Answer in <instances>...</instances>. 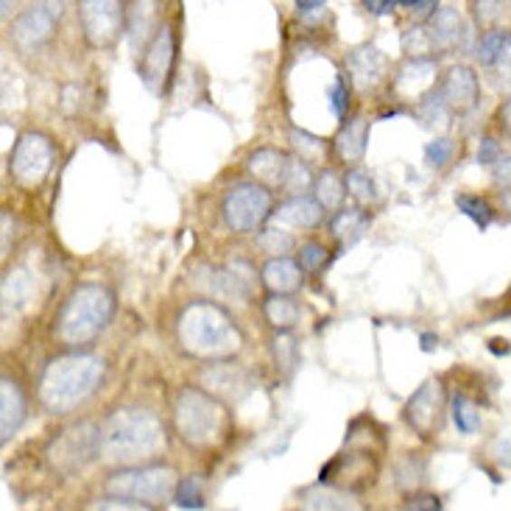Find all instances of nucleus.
<instances>
[{"mask_svg": "<svg viewBox=\"0 0 511 511\" xmlns=\"http://www.w3.org/2000/svg\"><path fill=\"white\" fill-rule=\"evenodd\" d=\"M263 282L269 285V289L282 297V294H289V291H297L299 289V282H302V271L297 263H291L289 258H277L271 260L266 269H263Z\"/></svg>", "mask_w": 511, "mask_h": 511, "instance_id": "nucleus-22", "label": "nucleus"}, {"mask_svg": "<svg viewBox=\"0 0 511 511\" xmlns=\"http://www.w3.org/2000/svg\"><path fill=\"white\" fill-rule=\"evenodd\" d=\"M433 76H436V65H433V62L413 59V62H408V65L402 68V73L397 79V90L402 95H408V99H413V95H422L425 90H431Z\"/></svg>", "mask_w": 511, "mask_h": 511, "instance_id": "nucleus-21", "label": "nucleus"}, {"mask_svg": "<svg viewBox=\"0 0 511 511\" xmlns=\"http://www.w3.org/2000/svg\"><path fill=\"white\" fill-rule=\"evenodd\" d=\"M433 341H436L433 336H422V346H425V349H433Z\"/></svg>", "mask_w": 511, "mask_h": 511, "instance_id": "nucleus-48", "label": "nucleus"}, {"mask_svg": "<svg viewBox=\"0 0 511 511\" xmlns=\"http://www.w3.org/2000/svg\"><path fill=\"white\" fill-rule=\"evenodd\" d=\"M285 166H289V156L279 151H258L249 159V171L258 176L260 182L279 187L285 179Z\"/></svg>", "mask_w": 511, "mask_h": 511, "instance_id": "nucleus-23", "label": "nucleus"}, {"mask_svg": "<svg viewBox=\"0 0 511 511\" xmlns=\"http://www.w3.org/2000/svg\"><path fill=\"white\" fill-rule=\"evenodd\" d=\"M297 9H299V17H305V20H318L327 14L325 4H297Z\"/></svg>", "mask_w": 511, "mask_h": 511, "instance_id": "nucleus-45", "label": "nucleus"}, {"mask_svg": "<svg viewBox=\"0 0 511 511\" xmlns=\"http://www.w3.org/2000/svg\"><path fill=\"white\" fill-rule=\"evenodd\" d=\"M59 9L53 4H40V6H28L12 28V40L20 51H37L43 43L51 40L53 25L59 20Z\"/></svg>", "mask_w": 511, "mask_h": 511, "instance_id": "nucleus-10", "label": "nucleus"}, {"mask_svg": "<svg viewBox=\"0 0 511 511\" xmlns=\"http://www.w3.org/2000/svg\"><path fill=\"white\" fill-rule=\"evenodd\" d=\"M101 364L90 355H62L48 364L40 383V394L48 408L65 411L95 389V383L101 380Z\"/></svg>", "mask_w": 511, "mask_h": 511, "instance_id": "nucleus-2", "label": "nucleus"}, {"mask_svg": "<svg viewBox=\"0 0 511 511\" xmlns=\"http://www.w3.org/2000/svg\"><path fill=\"white\" fill-rule=\"evenodd\" d=\"M182 341L196 355H230L238 349L241 336L230 318L213 305H194L179 325Z\"/></svg>", "mask_w": 511, "mask_h": 511, "instance_id": "nucleus-4", "label": "nucleus"}, {"mask_svg": "<svg viewBox=\"0 0 511 511\" xmlns=\"http://www.w3.org/2000/svg\"><path fill=\"white\" fill-rule=\"evenodd\" d=\"M266 316L274 327H294L299 322V305L291 297H274L266 305Z\"/></svg>", "mask_w": 511, "mask_h": 511, "instance_id": "nucleus-26", "label": "nucleus"}, {"mask_svg": "<svg viewBox=\"0 0 511 511\" xmlns=\"http://www.w3.org/2000/svg\"><path fill=\"white\" fill-rule=\"evenodd\" d=\"M428 34H431L433 48L450 51V48H459L461 40L467 37V25H464L461 14L456 9L444 6L433 14V28L428 31Z\"/></svg>", "mask_w": 511, "mask_h": 511, "instance_id": "nucleus-18", "label": "nucleus"}, {"mask_svg": "<svg viewBox=\"0 0 511 511\" xmlns=\"http://www.w3.org/2000/svg\"><path fill=\"white\" fill-rule=\"evenodd\" d=\"M271 210V196L269 190L258 187V185H241L223 202V215H227V223L238 232H249L269 215Z\"/></svg>", "mask_w": 511, "mask_h": 511, "instance_id": "nucleus-8", "label": "nucleus"}, {"mask_svg": "<svg viewBox=\"0 0 511 511\" xmlns=\"http://www.w3.org/2000/svg\"><path fill=\"white\" fill-rule=\"evenodd\" d=\"M397 4H374V0H372V4H366V9H372L374 14H386V12H392Z\"/></svg>", "mask_w": 511, "mask_h": 511, "instance_id": "nucleus-47", "label": "nucleus"}, {"mask_svg": "<svg viewBox=\"0 0 511 511\" xmlns=\"http://www.w3.org/2000/svg\"><path fill=\"white\" fill-rule=\"evenodd\" d=\"M176 428L185 441L210 447L223 433V411L199 392H182L176 402Z\"/></svg>", "mask_w": 511, "mask_h": 511, "instance_id": "nucleus-6", "label": "nucleus"}, {"mask_svg": "<svg viewBox=\"0 0 511 511\" xmlns=\"http://www.w3.org/2000/svg\"><path fill=\"white\" fill-rule=\"evenodd\" d=\"M171 62H174V37H171V31L163 28L159 34L154 37L146 59H143V81L159 92V87H163L168 71H171Z\"/></svg>", "mask_w": 511, "mask_h": 511, "instance_id": "nucleus-14", "label": "nucleus"}, {"mask_svg": "<svg viewBox=\"0 0 511 511\" xmlns=\"http://www.w3.org/2000/svg\"><path fill=\"white\" fill-rule=\"evenodd\" d=\"M439 99L444 101V107H453L459 112L469 109L478 99V81H475V73L469 68H453L444 79V87H441V95Z\"/></svg>", "mask_w": 511, "mask_h": 511, "instance_id": "nucleus-16", "label": "nucleus"}, {"mask_svg": "<svg viewBox=\"0 0 511 511\" xmlns=\"http://www.w3.org/2000/svg\"><path fill=\"white\" fill-rule=\"evenodd\" d=\"M95 456H99V431H92L90 425H79L65 431L59 439H53L48 459L59 472H79L87 467Z\"/></svg>", "mask_w": 511, "mask_h": 511, "instance_id": "nucleus-7", "label": "nucleus"}, {"mask_svg": "<svg viewBox=\"0 0 511 511\" xmlns=\"http://www.w3.org/2000/svg\"><path fill=\"white\" fill-rule=\"evenodd\" d=\"M163 444V428L143 411H120L99 431V453L112 461H143Z\"/></svg>", "mask_w": 511, "mask_h": 511, "instance_id": "nucleus-1", "label": "nucleus"}, {"mask_svg": "<svg viewBox=\"0 0 511 511\" xmlns=\"http://www.w3.org/2000/svg\"><path fill=\"white\" fill-rule=\"evenodd\" d=\"M174 500L179 508H204V484L199 475H187L176 481Z\"/></svg>", "mask_w": 511, "mask_h": 511, "instance_id": "nucleus-27", "label": "nucleus"}, {"mask_svg": "<svg viewBox=\"0 0 511 511\" xmlns=\"http://www.w3.org/2000/svg\"><path fill=\"white\" fill-rule=\"evenodd\" d=\"M12 230H14V221L6 213H0V254L6 251V246L12 241Z\"/></svg>", "mask_w": 511, "mask_h": 511, "instance_id": "nucleus-44", "label": "nucleus"}, {"mask_svg": "<svg viewBox=\"0 0 511 511\" xmlns=\"http://www.w3.org/2000/svg\"><path fill=\"white\" fill-rule=\"evenodd\" d=\"M51 163H53L51 140L43 135H23L12 156V174L20 185L34 187L48 176Z\"/></svg>", "mask_w": 511, "mask_h": 511, "instance_id": "nucleus-9", "label": "nucleus"}, {"mask_svg": "<svg viewBox=\"0 0 511 511\" xmlns=\"http://www.w3.org/2000/svg\"><path fill=\"white\" fill-rule=\"evenodd\" d=\"M325 246H318V243H305L302 251H299V269L302 271H316V269H322L325 263Z\"/></svg>", "mask_w": 511, "mask_h": 511, "instance_id": "nucleus-38", "label": "nucleus"}, {"mask_svg": "<svg viewBox=\"0 0 511 511\" xmlns=\"http://www.w3.org/2000/svg\"><path fill=\"white\" fill-rule=\"evenodd\" d=\"M346 185H349V194H353L361 204H372L377 199V190H374V182L366 171L355 168V171H349L346 176Z\"/></svg>", "mask_w": 511, "mask_h": 511, "instance_id": "nucleus-32", "label": "nucleus"}, {"mask_svg": "<svg viewBox=\"0 0 511 511\" xmlns=\"http://www.w3.org/2000/svg\"><path fill=\"white\" fill-rule=\"evenodd\" d=\"M366 223H369V218H366L361 210H344V213H338L336 221H333V232H336L341 241L353 243V241H358V238L366 232Z\"/></svg>", "mask_w": 511, "mask_h": 511, "instance_id": "nucleus-25", "label": "nucleus"}, {"mask_svg": "<svg viewBox=\"0 0 511 511\" xmlns=\"http://www.w3.org/2000/svg\"><path fill=\"white\" fill-rule=\"evenodd\" d=\"M123 12L118 4H81V23L92 45H109L120 31Z\"/></svg>", "mask_w": 511, "mask_h": 511, "instance_id": "nucleus-12", "label": "nucleus"}, {"mask_svg": "<svg viewBox=\"0 0 511 511\" xmlns=\"http://www.w3.org/2000/svg\"><path fill=\"white\" fill-rule=\"evenodd\" d=\"M366 132H369V123L366 118H355L353 123H346L341 135L336 137V148L338 154L346 159V163H355V159L364 156L366 151Z\"/></svg>", "mask_w": 511, "mask_h": 511, "instance_id": "nucleus-24", "label": "nucleus"}, {"mask_svg": "<svg viewBox=\"0 0 511 511\" xmlns=\"http://www.w3.org/2000/svg\"><path fill=\"white\" fill-rule=\"evenodd\" d=\"M439 413H441V386L436 380H428L408 402V422L417 428L422 436H431L439 428Z\"/></svg>", "mask_w": 511, "mask_h": 511, "instance_id": "nucleus-13", "label": "nucleus"}, {"mask_svg": "<svg viewBox=\"0 0 511 511\" xmlns=\"http://www.w3.org/2000/svg\"><path fill=\"white\" fill-rule=\"evenodd\" d=\"M420 115H422L425 126H436V123H439V126H444V123H447L444 101L439 99V95H431V99H425V101H422Z\"/></svg>", "mask_w": 511, "mask_h": 511, "instance_id": "nucleus-37", "label": "nucleus"}, {"mask_svg": "<svg viewBox=\"0 0 511 511\" xmlns=\"http://www.w3.org/2000/svg\"><path fill=\"white\" fill-rule=\"evenodd\" d=\"M260 243H263V249H269L271 254H285V251H291L294 249V238L289 235V232H282V230H266L263 235H260Z\"/></svg>", "mask_w": 511, "mask_h": 511, "instance_id": "nucleus-36", "label": "nucleus"}, {"mask_svg": "<svg viewBox=\"0 0 511 511\" xmlns=\"http://www.w3.org/2000/svg\"><path fill=\"white\" fill-rule=\"evenodd\" d=\"M456 202H459V210L464 213V215H469L478 227L481 230H487L489 227V221H492V210H489V204L487 202H481L478 196H467V194H461V196H456Z\"/></svg>", "mask_w": 511, "mask_h": 511, "instance_id": "nucleus-34", "label": "nucleus"}, {"mask_svg": "<svg viewBox=\"0 0 511 511\" xmlns=\"http://www.w3.org/2000/svg\"><path fill=\"white\" fill-rule=\"evenodd\" d=\"M313 176H310V168L308 163H302L299 156H289V166H285V179H282V187L291 190V194H302L305 187H310Z\"/></svg>", "mask_w": 511, "mask_h": 511, "instance_id": "nucleus-30", "label": "nucleus"}, {"mask_svg": "<svg viewBox=\"0 0 511 511\" xmlns=\"http://www.w3.org/2000/svg\"><path fill=\"white\" fill-rule=\"evenodd\" d=\"M453 417H456L459 431H464V433H475L478 425H481V411H478L475 402H469L467 397H456Z\"/></svg>", "mask_w": 511, "mask_h": 511, "instance_id": "nucleus-33", "label": "nucleus"}, {"mask_svg": "<svg viewBox=\"0 0 511 511\" xmlns=\"http://www.w3.org/2000/svg\"><path fill=\"white\" fill-rule=\"evenodd\" d=\"M322 207H318L313 199H305V196H297L291 202H285L274 210V223H282V227H294V230H302V227H316L318 221H322Z\"/></svg>", "mask_w": 511, "mask_h": 511, "instance_id": "nucleus-20", "label": "nucleus"}, {"mask_svg": "<svg viewBox=\"0 0 511 511\" xmlns=\"http://www.w3.org/2000/svg\"><path fill=\"white\" fill-rule=\"evenodd\" d=\"M478 163L481 166H503L506 156H503V151L495 140H484L481 148H478Z\"/></svg>", "mask_w": 511, "mask_h": 511, "instance_id": "nucleus-41", "label": "nucleus"}, {"mask_svg": "<svg viewBox=\"0 0 511 511\" xmlns=\"http://www.w3.org/2000/svg\"><path fill=\"white\" fill-rule=\"evenodd\" d=\"M316 196H318V202H316L318 207H325V210L338 207L344 202V182L333 171H325L316 182Z\"/></svg>", "mask_w": 511, "mask_h": 511, "instance_id": "nucleus-29", "label": "nucleus"}, {"mask_svg": "<svg viewBox=\"0 0 511 511\" xmlns=\"http://www.w3.org/2000/svg\"><path fill=\"white\" fill-rule=\"evenodd\" d=\"M12 9V4H0V14H6Z\"/></svg>", "mask_w": 511, "mask_h": 511, "instance_id": "nucleus-49", "label": "nucleus"}, {"mask_svg": "<svg viewBox=\"0 0 511 511\" xmlns=\"http://www.w3.org/2000/svg\"><path fill=\"white\" fill-rule=\"evenodd\" d=\"M450 154H453V143L447 140V137H439V140H433L428 148H425V156H428V163L431 166H444L447 159H450Z\"/></svg>", "mask_w": 511, "mask_h": 511, "instance_id": "nucleus-40", "label": "nucleus"}, {"mask_svg": "<svg viewBox=\"0 0 511 511\" xmlns=\"http://www.w3.org/2000/svg\"><path fill=\"white\" fill-rule=\"evenodd\" d=\"M333 109H336V115L338 118H344L346 115V90H344V79L338 76L336 79V87H333Z\"/></svg>", "mask_w": 511, "mask_h": 511, "instance_id": "nucleus-43", "label": "nucleus"}, {"mask_svg": "<svg viewBox=\"0 0 511 511\" xmlns=\"http://www.w3.org/2000/svg\"><path fill=\"white\" fill-rule=\"evenodd\" d=\"M176 489V472L163 464H143V467H129L109 475L107 492L109 497L132 500L143 506H156L174 497Z\"/></svg>", "mask_w": 511, "mask_h": 511, "instance_id": "nucleus-5", "label": "nucleus"}, {"mask_svg": "<svg viewBox=\"0 0 511 511\" xmlns=\"http://www.w3.org/2000/svg\"><path fill=\"white\" fill-rule=\"evenodd\" d=\"M402 48L413 56V59H422V53L433 51V43H431V34L425 28H411L408 34L402 37Z\"/></svg>", "mask_w": 511, "mask_h": 511, "instance_id": "nucleus-35", "label": "nucleus"}, {"mask_svg": "<svg viewBox=\"0 0 511 511\" xmlns=\"http://www.w3.org/2000/svg\"><path fill=\"white\" fill-rule=\"evenodd\" d=\"M37 297V277L28 266H14L0 279V313H20Z\"/></svg>", "mask_w": 511, "mask_h": 511, "instance_id": "nucleus-11", "label": "nucleus"}, {"mask_svg": "<svg viewBox=\"0 0 511 511\" xmlns=\"http://www.w3.org/2000/svg\"><path fill=\"white\" fill-rule=\"evenodd\" d=\"M402 511H441V500L433 495H420V497H411Z\"/></svg>", "mask_w": 511, "mask_h": 511, "instance_id": "nucleus-42", "label": "nucleus"}, {"mask_svg": "<svg viewBox=\"0 0 511 511\" xmlns=\"http://www.w3.org/2000/svg\"><path fill=\"white\" fill-rule=\"evenodd\" d=\"M87 511H154V508L143 506V503H132V500L107 497V500H95Z\"/></svg>", "mask_w": 511, "mask_h": 511, "instance_id": "nucleus-39", "label": "nucleus"}, {"mask_svg": "<svg viewBox=\"0 0 511 511\" xmlns=\"http://www.w3.org/2000/svg\"><path fill=\"white\" fill-rule=\"evenodd\" d=\"M291 140H294V148L299 151L302 163H322V159H325V143L318 140V137L294 129V132H291Z\"/></svg>", "mask_w": 511, "mask_h": 511, "instance_id": "nucleus-31", "label": "nucleus"}, {"mask_svg": "<svg viewBox=\"0 0 511 511\" xmlns=\"http://www.w3.org/2000/svg\"><path fill=\"white\" fill-rule=\"evenodd\" d=\"M386 56H383L377 48H361L349 56V73H353V81L361 87V90H372L383 81L386 76Z\"/></svg>", "mask_w": 511, "mask_h": 511, "instance_id": "nucleus-17", "label": "nucleus"}, {"mask_svg": "<svg viewBox=\"0 0 511 511\" xmlns=\"http://www.w3.org/2000/svg\"><path fill=\"white\" fill-rule=\"evenodd\" d=\"M506 51H508V31L503 28L487 31L481 43H478V59H481V65H495Z\"/></svg>", "mask_w": 511, "mask_h": 511, "instance_id": "nucleus-28", "label": "nucleus"}, {"mask_svg": "<svg viewBox=\"0 0 511 511\" xmlns=\"http://www.w3.org/2000/svg\"><path fill=\"white\" fill-rule=\"evenodd\" d=\"M302 511H361V503L346 489L322 484L302 495Z\"/></svg>", "mask_w": 511, "mask_h": 511, "instance_id": "nucleus-19", "label": "nucleus"}, {"mask_svg": "<svg viewBox=\"0 0 511 511\" xmlns=\"http://www.w3.org/2000/svg\"><path fill=\"white\" fill-rule=\"evenodd\" d=\"M112 294L101 285H84L59 313L56 336L65 344H84L101 333L112 316Z\"/></svg>", "mask_w": 511, "mask_h": 511, "instance_id": "nucleus-3", "label": "nucleus"}, {"mask_svg": "<svg viewBox=\"0 0 511 511\" xmlns=\"http://www.w3.org/2000/svg\"><path fill=\"white\" fill-rule=\"evenodd\" d=\"M397 6H402V9H411V12H417V14H428L431 9H436V4H397Z\"/></svg>", "mask_w": 511, "mask_h": 511, "instance_id": "nucleus-46", "label": "nucleus"}, {"mask_svg": "<svg viewBox=\"0 0 511 511\" xmlns=\"http://www.w3.org/2000/svg\"><path fill=\"white\" fill-rule=\"evenodd\" d=\"M25 420V397L9 377H0V444L17 433Z\"/></svg>", "mask_w": 511, "mask_h": 511, "instance_id": "nucleus-15", "label": "nucleus"}]
</instances>
